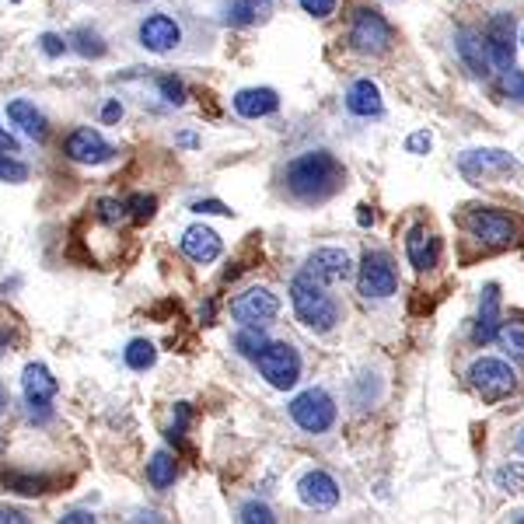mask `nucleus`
<instances>
[{
    "mask_svg": "<svg viewBox=\"0 0 524 524\" xmlns=\"http://www.w3.org/2000/svg\"><path fill=\"white\" fill-rule=\"evenodd\" d=\"M455 49H458V56H462L465 63H469V70L476 77H490V56H486V46H483V39H479V32H458L455 35Z\"/></svg>",
    "mask_w": 524,
    "mask_h": 524,
    "instance_id": "23",
    "label": "nucleus"
},
{
    "mask_svg": "<svg viewBox=\"0 0 524 524\" xmlns=\"http://www.w3.org/2000/svg\"><path fill=\"white\" fill-rule=\"evenodd\" d=\"M28 179V165L11 154H0V182H25Z\"/></svg>",
    "mask_w": 524,
    "mask_h": 524,
    "instance_id": "33",
    "label": "nucleus"
},
{
    "mask_svg": "<svg viewBox=\"0 0 524 524\" xmlns=\"http://www.w3.org/2000/svg\"><path fill=\"white\" fill-rule=\"evenodd\" d=\"M469 381L483 402H500L518 388V378H514L511 364H504V360H497V357H479L476 364L469 367Z\"/></svg>",
    "mask_w": 524,
    "mask_h": 524,
    "instance_id": "7",
    "label": "nucleus"
},
{
    "mask_svg": "<svg viewBox=\"0 0 524 524\" xmlns=\"http://www.w3.org/2000/svg\"><path fill=\"white\" fill-rule=\"evenodd\" d=\"M406 256L413 262L420 273H430V269L437 266V259H441V242H437V235L427 228V224H416V228H409L406 235Z\"/></svg>",
    "mask_w": 524,
    "mask_h": 524,
    "instance_id": "16",
    "label": "nucleus"
},
{
    "mask_svg": "<svg viewBox=\"0 0 524 524\" xmlns=\"http://www.w3.org/2000/svg\"><path fill=\"white\" fill-rule=\"evenodd\" d=\"M0 521H11V524H21L25 518H21L18 511H0Z\"/></svg>",
    "mask_w": 524,
    "mask_h": 524,
    "instance_id": "47",
    "label": "nucleus"
},
{
    "mask_svg": "<svg viewBox=\"0 0 524 524\" xmlns=\"http://www.w3.org/2000/svg\"><path fill=\"white\" fill-rule=\"evenodd\" d=\"M4 409H7V388L0 385V413H4Z\"/></svg>",
    "mask_w": 524,
    "mask_h": 524,
    "instance_id": "50",
    "label": "nucleus"
},
{
    "mask_svg": "<svg viewBox=\"0 0 524 524\" xmlns=\"http://www.w3.org/2000/svg\"><path fill=\"white\" fill-rule=\"evenodd\" d=\"M357 221H360V228H367V224H374V214H371V210H367V207H360Z\"/></svg>",
    "mask_w": 524,
    "mask_h": 524,
    "instance_id": "46",
    "label": "nucleus"
},
{
    "mask_svg": "<svg viewBox=\"0 0 524 524\" xmlns=\"http://www.w3.org/2000/svg\"><path fill=\"white\" fill-rule=\"evenodd\" d=\"M123 360L130 371H147V367H154V360H158V350H154L151 339H133L123 350Z\"/></svg>",
    "mask_w": 524,
    "mask_h": 524,
    "instance_id": "27",
    "label": "nucleus"
},
{
    "mask_svg": "<svg viewBox=\"0 0 524 524\" xmlns=\"http://www.w3.org/2000/svg\"><path fill=\"white\" fill-rule=\"evenodd\" d=\"M63 154H67L70 161H77V165H105L116 151H112V144L98 130L77 126V130L63 140Z\"/></svg>",
    "mask_w": 524,
    "mask_h": 524,
    "instance_id": "14",
    "label": "nucleus"
},
{
    "mask_svg": "<svg viewBox=\"0 0 524 524\" xmlns=\"http://www.w3.org/2000/svg\"><path fill=\"white\" fill-rule=\"evenodd\" d=\"M497 486L507 493H524V465L521 462H507L504 469H497Z\"/></svg>",
    "mask_w": 524,
    "mask_h": 524,
    "instance_id": "30",
    "label": "nucleus"
},
{
    "mask_svg": "<svg viewBox=\"0 0 524 524\" xmlns=\"http://www.w3.org/2000/svg\"><path fill=\"white\" fill-rule=\"evenodd\" d=\"M350 256H346L343 249H318V252H311L308 256V273L315 276V280H322V283H339V280H346L350 276Z\"/></svg>",
    "mask_w": 524,
    "mask_h": 524,
    "instance_id": "18",
    "label": "nucleus"
},
{
    "mask_svg": "<svg viewBox=\"0 0 524 524\" xmlns=\"http://www.w3.org/2000/svg\"><path fill=\"white\" fill-rule=\"evenodd\" d=\"M514 448H518V451H521V455H524V427L518 430V437H514Z\"/></svg>",
    "mask_w": 524,
    "mask_h": 524,
    "instance_id": "48",
    "label": "nucleus"
},
{
    "mask_svg": "<svg viewBox=\"0 0 524 524\" xmlns=\"http://www.w3.org/2000/svg\"><path fill=\"white\" fill-rule=\"evenodd\" d=\"M266 343H269V339H266V332H262V325H242V332L235 336L238 353H242V357H252V360L259 357V350Z\"/></svg>",
    "mask_w": 524,
    "mask_h": 524,
    "instance_id": "29",
    "label": "nucleus"
},
{
    "mask_svg": "<svg viewBox=\"0 0 524 524\" xmlns=\"http://www.w3.org/2000/svg\"><path fill=\"white\" fill-rule=\"evenodd\" d=\"M430 147H434V137H430L427 130H416L413 137L406 140V151L409 154H430Z\"/></svg>",
    "mask_w": 524,
    "mask_h": 524,
    "instance_id": "38",
    "label": "nucleus"
},
{
    "mask_svg": "<svg viewBox=\"0 0 524 524\" xmlns=\"http://www.w3.org/2000/svg\"><path fill=\"white\" fill-rule=\"evenodd\" d=\"M336 399L325 388H308L290 402V420L304 430V434H325L336 423Z\"/></svg>",
    "mask_w": 524,
    "mask_h": 524,
    "instance_id": "4",
    "label": "nucleus"
},
{
    "mask_svg": "<svg viewBox=\"0 0 524 524\" xmlns=\"http://www.w3.org/2000/svg\"><path fill=\"white\" fill-rule=\"evenodd\" d=\"M186 427H189V406L186 402H179V406H175V423H172V430H168V437H182L186 434Z\"/></svg>",
    "mask_w": 524,
    "mask_h": 524,
    "instance_id": "42",
    "label": "nucleus"
},
{
    "mask_svg": "<svg viewBox=\"0 0 524 524\" xmlns=\"http://www.w3.org/2000/svg\"><path fill=\"white\" fill-rule=\"evenodd\" d=\"M462 228L469 231L472 238H479L483 245H493V249H507V245L518 242V221L504 210H490V207H472L469 214L462 217Z\"/></svg>",
    "mask_w": 524,
    "mask_h": 524,
    "instance_id": "3",
    "label": "nucleus"
},
{
    "mask_svg": "<svg viewBox=\"0 0 524 524\" xmlns=\"http://www.w3.org/2000/svg\"><path fill=\"white\" fill-rule=\"evenodd\" d=\"M49 479L42 476H18V472H0V493H18V497H39L49 493Z\"/></svg>",
    "mask_w": 524,
    "mask_h": 524,
    "instance_id": "24",
    "label": "nucleus"
},
{
    "mask_svg": "<svg viewBox=\"0 0 524 524\" xmlns=\"http://www.w3.org/2000/svg\"><path fill=\"white\" fill-rule=\"evenodd\" d=\"M60 521L63 524H91V521H95V514H91V511H67Z\"/></svg>",
    "mask_w": 524,
    "mask_h": 524,
    "instance_id": "44",
    "label": "nucleus"
},
{
    "mask_svg": "<svg viewBox=\"0 0 524 524\" xmlns=\"http://www.w3.org/2000/svg\"><path fill=\"white\" fill-rule=\"evenodd\" d=\"M235 112L242 119H262V116H273L280 109V95L273 88H245L235 95Z\"/></svg>",
    "mask_w": 524,
    "mask_h": 524,
    "instance_id": "20",
    "label": "nucleus"
},
{
    "mask_svg": "<svg viewBox=\"0 0 524 524\" xmlns=\"http://www.w3.org/2000/svg\"><path fill=\"white\" fill-rule=\"evenodd\" d=\"M21 392H25V402H28V416L35 423H46L53 416V399L60 392V381L53 378L46 364H28L21 371Z\"/></svg>",
    "mask_w": 524,
    "mask_h": 524,
    "instance_id": "6",
    "label": "nucleus"
},
{
    "mask_svg": "<svg viewBox=\"0 0 524 524\" xmlns=\"http://www.w3.org/2000/svg\"><path fill=\"white\" fill-rule=\"evenodd\" d=\"M504 91L524 105V70H504Z\"/></svg>",
    "mask_w": 524,
    "mask_h": 524,
    "instance_id": "37",
    "label": "nucleus"
},
{
    "mask_svg": "<svg viewBox=\"0 0 524 524\" xmlns=\"http://www.w3.org/2000/svg\"><path fill=\"white\" fill-rule=\"evenodd\" d=\"M193 210L196 214H221V217L235 214V210H231L228 203H221V200H200V203H193Z\"/></svg>",
    "mask_w": 524,
    "mask_h": 524,
    "instance_id": "41",
    "label": "nucleus"
},
{
    "mask_svg": "<svg viewBox=\"0 0 524 524\" xmlns=\"http://www.w3.org/2000/svg\"><path fill=\"white\" fill-rule=\"evenodd\" d=\"M98 221L102 224H109V228H116L119 221H126V203H119V200H98Z\"/></svg>",
    "mask_w": 524,
    "mask_h": 524,
    "instance_id": "35",
    "label": "nucleus"
},
{
    "mask_svg": "<svg viewBox=\"0 0 524 524\" xmlns=\"http://www.w3.org/2000/svg\"><path fill=\"white\" fill-rule=\"evenodd\" d=\"M497 339H500V346L507 350V357L518 360V364L524 367V325H518V322H500Z\"/></svg>",
    "mask_w": 524,
    "mask_h": 524,
    "instance_id": "28",
    "label": "nucleus"
},
{
    "mask_svg": "<svg viewBox=\"0 0 524 524\" xmlns=\"http://www.w3.org/2000/svg\"><path fill=\"white\" fill-rule=\"evenodd\" d=\"M39 46H42V53H46V56H53V60H56V56H63V53H67V39H60V35H53V32H46V35H42V39H39Z\"/></svg>",
    "mask_w": 524,
    "mask_h": 524,
    "instance_id": "40",
    "label": "nucleus"
},
{
    "mask_svg": "<svg viewBox=\"0 0 524 524\" xmlns=\"http://www.w3.org/2000/svg\"><path fill=\"white\" fill-rule=\"evenodd\" d=\"M297 497H301V504L311 507V511H332V507L339 504V483L322 469L304 472V476L297 479Z\"/></svg>",
    "mask_w": 524,
    "mask_h": 524,
    "instance_id": "15",
    "label": "nucleus"
},
{
    "mask_svg": "<svg viewBox=\"0 0 524 524\" xmlns=\"http://www.w3.org/2000/svg\"><path fill=\"white\" fill-rule=\"evenodd\" d=\"M357 290L367 301H381V297H392L399 290V273H395V262L385 252H367L360 259V273H357Z\"/></svg>",
    "mask_w": 524,
    "mask_h": 524,
    "instance_id": "8",
    "label": "nucleus"
},
{
    "mask_svg": "<svg viewBox=\"0 0 524 524\" xmlns=\"http://www.w3.org/2000/svg\"><path fill=\"white\" fill-rule=\"evenodd\" d=\"M290 304H294V315L304 329L311 332H332L339 322V304L329 294V283L315 280V276L304 269L290 280Z\"/></svg>",
    "mask_w": 524,
    "mask_h": 524,
    "instance_id": "2",
    "label": "nucleus"
},
{
    "mask_svg": "<svg viewBox=\"0 0 524 524\" xmlns=\"http://www.w3.org/2000/svg\"><path fill=\"white\" fill-rule=\"evenodd\" d=\"M350 46L367 56L385 53V49L392 46V25L381 18V11L364 7V11H357V18H353L350 25Z\"/></svg>",
    "mask_w": 524,
    "mask_h": 524,
    "instance_id": "9",
    "label": "nucleus"
},
{
    "mask_svg": "<svg viewBox=\"0 0 524 524\" xmlns=\"http://www.w3.org/2000/svg\"><path fill=\"white\" fill-rule=\"evenodd\" d=\"M238 521L245 524H273L276 514L269 511L266 504H259V500H252V504H242V511H238Z\"/></svg>",
    "mask_w": 524,
    "mask_h": 524,
    "instance_id": "34",
    "label": "nucleus"
},
{
    "mask_svg": "<svg viewBox=\"0 0 524 524\" xmlns=\"http://www.w3.org/2000/svg\"><path fill=\"white\" fill-rule=\"evenodd\" d=\"M175 476H179V462H175V455H168V451H158V455L147 462V479H151L154 490H168V486L175 483Z\"/></svg>",
    "mask_w": 524,
    "mask_h": 524,
    "instance_id": "25",
    "label": "nucleus"
},
{
    "mask_svg": "<svg viewBox=\"0 0 524 524\" xmlns=\"http://www.w3.org/2000/svg\"><path fill=\"white\" fill-rule=\"evenodd\" d=\"M0 154H18V144H14V137L4 126H0Z\"/></svg>",
    "mask_w": 524,
    "mask_h": 524,
    "instance_id": "45",
    "label": "nucleus"
},
{
    "mask_svg": "<svg viewBox=\"0 0 524 524\" xmlns=\"http://www.w3.org/2000/svg\"><path fill=\"white\" fill-rule=\"evenodd\" d=\"M179 144H186V147H193V144H196V137H193V133H182V137H179Z\"/></svg>",
    "mask_w": 524,
    "mask_h": 524,
    "instance_id": "49",
    "label": "nucleus"
},
{
    "mask_svg": "<svg viewBox=\"0 0 524 524\" xmlns=\"http://www.w3.org/2000/svg\"><path fill=\"white\" fill-rule=\"evenodd\" d=\"M287 189L294 200L301 203H325L329 196H336L343 189V165L336 161V154L329 151H308L297 154L287 165Z\"/></svg>",
    "mask_w": 524,
    "mask_h": 524,
    "instance_id": "1",
    "label": "nucleus"
},
{
    "mask_svg": "<svg viewBox=\"0 0 524 524\" xmlns=\"http://www.w3.org/2000/svg\"><path fill=\"white\" fill-rule=\"evenodd\" d=\"M280 315V297L269 287H249L231 297V318L242 325H269Z\"/></svg>",
    "mask_w": 524,
    "mask_h": 524,
    "instance_id": "10",
    "label": "nucleus"
},
{
    "mask_svg": "<svg viewBox=\"0 0 524 524\" xmlns=\"http://www.w3.org/2000/svg\"><path fill=\"white\" fill-rule=\"evenodd\" d=\"M458 172L465 175L469 182L483 186L490 179H500V175L514 172V158L507 151H497V147H483V151H465L458 158Z\"/></svg>",
    "mask_w": 524,
    "mask_h": 524,
    "instance_id": "11",
    "label": "nucleus"
},
{
    "mask_svg": "<svg viewBox=\"0 0 524 524\" xmlns=\"http://www.w3.org/2000/svg\"><path fill=\"white\" fill-rule=\"evenodd\" d=\"M521 42H524V32H521Z\"/></svg>",
    "mask_w": 524,
    "mask_h": 524,
    "instance_id": "52",
    "label": "nucleus"
},
{
    "mask_svg": "<svg viewBox=\"0 0 524 524\" xmlns=\"http://www.w3.org/2000/svg\"><path fill=\"white\" fill-rule=\"evenodd\" d=\"M256 4H259V7H262V4H269V0H256Z\"/></svg>",
    "mask_w": 524,
    "mask_h": 524,
    "instance_id": "51",
    "label": "nucleus"
},
{
    "mask_svg": "<svg viewBox=\"0 0 524 524\" xmlns=\"http://www.w3.org/2000/svg\"><path fill=\"white\" fill-rule=\"evenodd\" d=\"M479 39H483L486 56H490V67H497V70L514 67V18L511 14H497V18L479 32Z\"/></svg>",
    "mask_w": 524,
    "mask_h": 524,
    "instance_id": "13",
    "label": "nucleus"
},
{
    "mask_svg": "<svg viewBox=\"0 0 524 524\" xmlns=\"http://www.w3.org/2000/svg\"><path fill=\"white\" fill-rule=\"evenodd\" d=\"M259 374L269 381L273 388L287 392L301 381V353L294 350L290 343H266L256 357Z\"/></svg>",
    "mask_w": 524,
    "mask_h": 524,
    "instance_id": "5",
    "label": "nucleus"
},
{
    "mask_svg": "<svg viewBox=\"0 0 524 524\" xmlns=\"http://www.w3.org/2000/svg\"><path fill=\"white\" fill-rule=\"evenodd\" d=\"M126 210H130V217H133V221H137V224H144V221H151V217H154V210H158V200H154V196L137 193L130 203H126Z\"/></svg>",
    "mask_w": 524,
    "mask_h": 524,
    "instance_id": "32",
    "label": "nucleus"
},
{
    "mask_svg": "<svg viewBox=\"0 0 524 524\" xmlns=\"http://www.w3.org/2000/svg\"><path fill=\"white\" fill-rule=\"evenodd\" d=\"M67 49H74V53H81L84 60H98V56H105V42H102V35L91 32V28H77V32H70Z\"/></svg>",
    "mask_w": 524,
    "mask_h": 524,
    "instance_id": "26",
    "label": "nucleus"
},
{
    "mask_svg": "<svg viewBox=\"0 0 524 524\" xmlns=\"http://www.w3.org/2000/svg\"><path fill=\"white\" fill-rule=\"evenodd\" d=\"M346 109L360 119H371L385 112V102H381V91L374 81H353L350 91H346Z\"/></svg>",
    "mask_w": 524,
    "mask_h": 524,
    "instance_id": "22",
    "label": "nucleus"
},
{
    "mask_svg": "<svg viewBox=\"0 0 524 524\" xmlns=\"http://www.w3.org/2000/svg\"><path fill=\"white\" fill-rule=\"evenodd\" d=\"M158 88H161V95H165V102H172V105L186 102V84H182L179 77H161Z\"/></svg>",
    "mask_w": 524,
    "mask_h": 524,
    "instance_id": "36",
    "label": "nucleus"
},
{
    "mask_svg": "<svg viewBox=\"0 0 524 524\" xmlns=\"http://www.w3.org/2000/svg\"><path fill=\"white\" fill-rule=\"evenodd\" d=\"M497 329H500V283H486L472 339L476 343H490V339H497Z\"/></svg>",
    "mask_w": 524,
    "mask_h": 524,
    "instance_id": "19",
    "label": "nucleus"
},
{
    "mask_svg": "<svg viewBox=\"0 0 524 524\" xmlns=\"http://www.w3.org/2000/svg\"><path fill=\"white\" fill-rule=\"evenodd\" d=\"M301 7L311 18H329V14L336 11V0H301Z\"/></svg>",
    "mask_w": 524,
    "mask_h": 524,
    "instance_id": "39",
    "label": "nucleus"
},
{
    "mask_svg": "<svg viewBox=\"0 0 524 524\" xmlns=\"http://www.w3.org/2000/svg\"><path fill=\"white\" fill-rule=\"evenodd\" d=\"M137 42L147 49V53L165 56V53H172V49H179L182 25L172 18V14H147L137 28Z\"/></svg>",
    "mask_w": 524,
    "mask_h": 524,
    "instance_id": "12",
    "label": "nucleus"
},
{
    "mask_svg": "<svg viewBox=\"0 0 524 524\" xmlns=\"http://www.w3.org/2000/svg\"><path fill=\"white\" fill-rule=\"evenodd\" d=\"M256 14H259V4L256 0H235V4L228 7V25H252L256 21Z\"/></svg>",
    "mask_w": 524,
    "mask_h": 524,
    "instance_id": "31",
    "label": "nucleus"
},
{
    "mask_svg": "<svg viewBox=\"0 0 524 524\" xmlns=\"http://www.w3.org/2000/svg\"><path fill=\"white\" fill-rule=\"evenodd\" d=\"M119 119H123V105H119V98H112L102 109V123H119Z\"/></svg>",
    "mask_w": 524,
    "mask_h": 524,
    "instance_id": "43",
    "label": "nucleus"
},
{
    "mask_svg": "<svg viewBox=\"0 0 524 524\" xmlns=\"http://www.w3.org/2000/svg\"><path fill=\"white\" fill-rule=\"evenodd\" d=\"M179 249L193 262L207 266V262L221 259V235H217L214 228H207V224H193V228H186V235H182Z\"/></svg>",
    "mask_w": 524,
    "mask_h": 524,
    "instance_id": "17",
    "label": "nucleus"
},
{
    "mask_svg": "<svg viewBox=\"0 0 524 524\" xmlns=\"http://www.w3.org/2000/svg\"><path fill=\"white\" fill-rule=\"evenodd\" d=\"M7 119H11L25 137L46 140V133H49L46 116H42V112L35 109V102H28V98H14V102H7Z\"/></svg>",
    "mask_w": 524,
    "mask_h": 524,
    "instance_id": "21",
    "label": "nucleus"
}]
</instances>
